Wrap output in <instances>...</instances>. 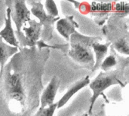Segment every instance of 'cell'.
Returning a JSON list of instances; mask_svg holds the SVG:
<instances>
[{"label":"cell","mask_w":129,"mask_h":116,"mask_svg":"<svg viewBox=\"0 0 129 116\" xmlns=\"http://www.w3.org/2000/svg\"><path fill=\"white\" fill-rule=\"evenodd\" d=\"M33 6L32 8V12L33 14L38 17L41 22L45 21L47 19V15L45 12V10L43 8L42 5L40 2H33Z\"/></svg>","instance_id":"4fadbf2b"},{"label":"cell","mask_w":129,"mask_h":116,"mask_svg":"<svg viewBox=\"0 0 129 116\" xmlns=\"http://www.w3.org/2000/svg\"><path fill=\"white\" fill-rule=\"evenodd\" d=\"M57 109V103H54L47 108L41 109L38 116H54V112Z\"/></svg>","instance_id":"e0dca14e"},{"label":"cell","mask_w":129,"mask_h":116,"mask_svg":"<svg viewBox=\"0 0 129 116\" xmlns=\"http://www.w3.org/2000/svg\"><path fill=\"white\" fill-rule=\"evenodd\" d=\"M82 116H88V115H87V114H85V115H82Z\"/></svg>","instance_id":"d6986e66"},{"label":"cell","mask_w":129,"mask_h":116,"mask_svg":"<svg viewBox=\"0 0 129 116\" xmlns=\"http://www.w3.org/2000/svg\"><path fill=\"white\" fill-rule=\"evenodd\" d=\"M5 89L10 98L23 103L25 93L20 75L14 72H8L5 75Z\"/></svg>","instance_id":"7a4b0ae2"},{"label":"cell","mask_w":129,"mask_h":116,"mask_svg":"<svg viewBox=\"0 0 129 116\" xmlns=\"http://www.w3.org/2000/svg\"><path fill=\"white\" fill-rule=\"evenodd\" d=\"M57 29L60 34L66 39H69L72 33L74 32V26L71 21L67 19H60L57 23Z\"/></svg>","instance_id":"30bf717a"},{"label":"cell","mask_w":129,"mask_h":116,"mask_svg":"<svg viewBox=\"0 0 129 116\" xmlns=\"http://www.w3.org/2000/svg\"><path fill=\"white\" fill-rule=\"evenodd\" d=\"M14 14L11 16L15 23L16 29L19 32L23 24L30 20V12L24 1L14 2Z\"/></svg>","instance_id":"277c9868"},{"label":"cell","mask_w":129,"mask_h":116,"mask_svg":"<svg viewBox=\"0 0 129 116\" xmlns=\"http://www.w3.org/2000/svg\"><path fill=\"white\" fill-rule=\"evenodd\" d=\"M17 51V48L10 46L7 43H5L2 38L0 37V67L1 72L0 75L2 74V69L6 63L8 58L14 54Z\"/></svg>","instance_id":"ba28073f"},{"label":"cell","mask_w":129,"mask_h":116,"mask_svg":"<svg viewBox=\"0 0 129 116\" xmlns=\"http://www.w3.org/2000/svg\"><path fill=\"white\" fill-rule=\"evenodd\" d=\"M115 9L119 12H125L128 13V4L127 2H119L116 3L115 6H113Z\"/></svg>","instance_id":"ac0fdd59"},{"label":"cell","mask_w":129,"mask_h":116,"mask_svg":"<svg viewBox=\"0 0 129 116\" xmlns=\"http://www.w3.org/2000/svg\"><path fill=\"white\" fill-rule=\"evenodd\" d=\"M113 4L110 2H93L89 8L94 11L108 12L113 9Z\"/></svg>","instance_id":"7c38bea8"},{"label":"cell","mask_w":129,"mask_h":116,"mask_svg":"<svg viewBox=\"0 0 129 116\" xmlns=\"http://www.w3.org/2000/svg\"><path fill=\"white\" fill-rule=\"evenodd\" d=\"M117 63V61H116V59L115 57V56L113 55H110L108 57H107L104 60L103 62L101 63V69L107 72L108 71L109 69H110L111 68H113V66H115Z\"/></svg>","instance_id":"5bb4252c"},{"label":"cell","mask_w":129,"mask_h":116,"mask_svg":"<svg viewBox=\"0 0 129 116\" xmlns=\"http://www.w3.org/2000/svg\"><path fill=\"white\" fill-rule=\"evenodd\" d=\"M115 48L120 53L124 54L125 55H128L129 46L128 42L125 38H121L118 40L116 42H115Z\"/></svg>","instance_id":"9a60e30c"},{"label":"cell","mask_w":129,"mask_h":116,"mask_svg":"<svg viewBox=\"0 0 129 116\" xmlns=\"http://www.w3.org/2000/svg\"><path fill=\"white\" fill-rule=\"evenodd\" d=\"M90 82V79L89 77L87 76L85 78H84L82 80L78 82L77 83H76L75 85H73L66 93L65 94L61 97V99L57 103V109H60L61 107H63L70 99L71 97L76 94L79 91H80L81 89H82L85 86H86L88 84H89Z\"/></svg>","instance_id":"52a82bcc"},{"label":"cell","mask_w":129,"mask_h":116,"mask_svg":"<svg viewBox=\"0 0 129 116\" xmlns=\"http://www.w3.org/2000/svg\"><path fill=\"white\" fill-rule=\"evenodd\" d=\"M119 82L116 75L110 72H101L98 77L91 83L90 88L92 90V97L90 102V107L88 115H91L94 105L98 97L103 94V92L111 85L118 84Z\"/></svg>","instance_id":"6da1fadb"},{"label":"cell","mask_w":129,"mask_h":116,"mask_svg":"<svg viewBox=\"0 0 129 116\" xmlns=\"http://www.w3.org/2000/svg\"><path fill=\"white\" fill-rule=\"evenodd\" d=\"M108 46H109V44L105 45V44H101L98 42L93 43L92 47H93V50H94V52L95 57H96L94 68L93 69L94 71L96 70L97 69H98L99 66H101V63L103 62V60L105 58L106 54H107Z\"/></svg>","instance_id":"9c48e42d"},{"label":"cell","mask_w":129,"mask_h":116,"mask_svg":"<svg viewBox=\"0 0 129 116\" xmlns=\"http://www.w3.org/2000/svg\"><path fill=\"white\" fill-rule=\"evenodd\" d=\"M26 23L28 24V26H26V28H24L26 36L30 42L36 41L39 37V34H40V29H41L40 23H36V21L31 20L26 22Z\"/></svg>","instance_id":"8fae6325"},{"label":"cell","mask_w":129,"mask_h":116,"mask_svg":"<svg viewBox=\"0 0 129 116\" xmlns=\"http://www.w3.org/2000/svg\"><path fill=\"white\" fill-rule=\"evenodd\" d=\"M69 55L76 62L82 64H94L93 52L82 43H72Z\"/></svg>","instance_id":"3957f363"},{"label":"cell","mask_w":129,"mask_h":116,"mask_svg":"<svg viewBox=\"0 0 129 116\" xmlns=\"http://www.w3.org/2000/svg\"><path fill=\"white\" fill-rule=\"evenodd\" d=\"M11 10L10 8L7 9V13H6V18H5V25L4 29L0 31V37L2 39L9 45L10 46L14 47V48H18V42L16 39L13 28H12V24H11Z\"/></svg>","instance_id":"8992f818"},{"label":"cell","mask_w":129,"mask_h":116,"mask_svg":"<svg viewBox=\"0 0 129 116\" xmlns=\"http://www.w3.org/2000/svg\"><path fill=\"white\" fill-rule=\"evenodd\" d=\"M45 8L47 10V12L48 14L51 17H56L58 14V10L57 8L55 5V2L54 1L48 0L45 3Z\"/></svg>","instance_id":"2e32d148"},{"label":"cell","mask_w":129,"mask_h":116,"mask_svg":"<svg viewBox=\"0 0 129 116\" xmlns=\"http://www.w3.org/2000/svg\"><path fill=\"white\" fill-rule=\"evenodd\" d=\"M60 79L54 76L41 96V109H45L54 104V101L60 86Z\"/></svg>","instance_id":"5b68a950"}]
</instances>
